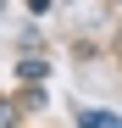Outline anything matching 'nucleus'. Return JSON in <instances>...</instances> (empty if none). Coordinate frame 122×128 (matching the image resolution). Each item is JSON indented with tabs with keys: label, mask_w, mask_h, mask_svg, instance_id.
Segmentation results:
<instances>
[{
	"label": "nucleus",
	"mask_w": 122,
	"mask_h": 128,
	"mask_svg": "<svg viewBox=\"0 0 122 128\" xmlns=\"http://www.w3.org/2000/svg\"><path fill=\"white\" fill-rule=\"evenodd\" d=\"M78 128H122V122L106 117V112H83V117H78Z\"/></svg>",
	"instance_id": "1"
},
{
	"label": "nucleus",
	"mask_w": 122,
	"mask_h": 128,
	"mask_svg": "<svg viewBox=\"0 0 122 128\" xmlns=\"http://www.w3.org/2000/svg\"><path fill=\"white\" fill-rule=\"evenodd\" d=\"M17 122V100H0V128H11Z\"/></svg>",
	"instance_id": "2"
}]
</instances>
